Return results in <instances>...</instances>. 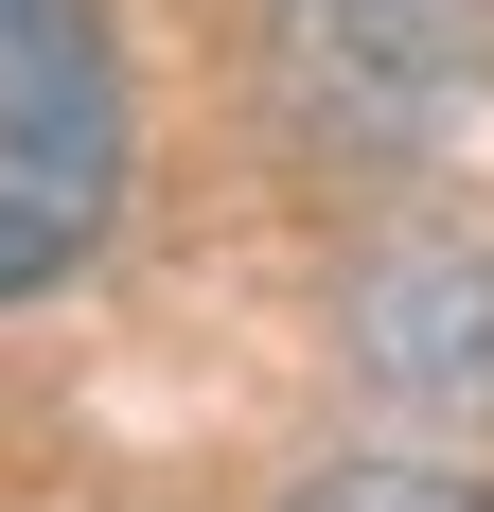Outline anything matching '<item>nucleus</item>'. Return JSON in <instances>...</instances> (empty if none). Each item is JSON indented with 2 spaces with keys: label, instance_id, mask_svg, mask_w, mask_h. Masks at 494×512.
Returning a JSON list of instances; mask_svg holds the SVG:
<instances>
[{
  "label": "nucleus",
  "instance_id": "3",
  "mask_svg": "<svg viewBox=\"0 0 494 512\" xmlns=\"http://www.w3.org/2000/svg\"><path fill=\"white\" fill-rule=\"evenodd\" d=\"M353 354H371V389H406V407H494V265L477 248H406L353 283Z\"/></svg>",
  "mask_w": 494,
  "mask_h": 512
},
{
  "label": "nucleus",
  "instance_id": "4",
  "mask_svg": "<svg viewBox=\"0 0 494 512\" xmlns=\"http://www.w3.org/2000/svg\"><path fill=\"white\" fill-rule=\"evenodd\" d=\"M283 512H494V495L442 477V460H336V477H300Z\"/></svg>",
  "mask_w": 494,
  "mask_h": 512
},
{
  "label": "nucleus",
  "instance_id": "1",
  "mask_svg": "<svg viewBox=\"0 0 494 512\" xmlns=\"http://www.w3.org/2000/svg\"><path fill=\"white\" fill-rule=\"evenodd\" d=\"M124 212V53L89 0H0V301H36Z\"/></svg>",
  "mask_w": 494,
  "mask_h": 512
},
{
  "label": "nucleus",
  "instance_id": "2",
  "mask_svg": "<svg viewBox=\"0 0 494 512\" xmlns=\"http://www.w3.org/2000/svg\"><path fill=\"white\" fill-rule=\"evenodd\" d=\"M494 71V0H283V89L336 142H442Z\"/></svg>",
  "mask_w": 494,
  "mask_h": 512
}]
</instances>
